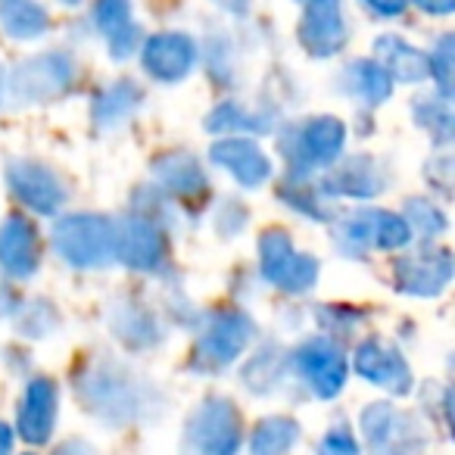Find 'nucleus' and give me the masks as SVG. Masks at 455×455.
<instances>
[{"instance_id":"obj_1","label":"nucleus","mask_w":455,"mask_h":455,"mask_svg":"<svg viewBox=\"0 0 455 455\" xmlns=\"http://www.w3.org/2000/svg\"><path fill=\"white\" fill-rule=\"evenodd\" d=\"M53 247L76 268L107 266L116 256V228L109 219L94 212L66 215L53 228Z\"/></svg>"},{"instance_id":"obj_2","label":"nucleus","mask_w":455,"mask_h":455,"mask_svg":"<svg viewBox=\"0 0 455 455\" xmlns=\"http://www.w3.org/2000/svg\"><path fill=\"white\" fill-rule=\"evenodd\" d=\"M76 84V63L66 53H41L16 66L7 82V94L13 103H53Z\"/></svg>"},{"instance_id":"obj_3","label":"nucleus","mask_w":455,"mask_h":455,"mask_svg":"<svg viewBox=\"0 0 455 455\" xmlns=\"http://www.w3.org/2000/svg\"><path fill=\"white\" fill-rule=\"evenodd\" d=\"M241 415L228 399H206L190 415L184 449L190 455H237L241 449Z\"/></svg>"},{"instance_id":"obj_4","label":"nucleus","mask_w":455,"mask_h":455,"mask_svg":"<svg viewBox=\"0 0 455 455\" xmlns=\"http://www.w3.org/2000/svg\"><path fill=\"white\" fill-rule=\"evenodd\" d=\"M76 390L91 411H97L100 418L116 424L134 418L140 409L138 380L125 371H116L113 365H103L97 371H84V378L78 374Z\"/></svg>"},{"instance_id":"obj_5","label":"nucleus","mask_w":455,"mask_h":455,"mask_svg":"<svg viewBox=\"0 0 455 455\" xmlns=\"http://www.w3.org/2000/svg\"><path fill=\"white\" fill-rule=\"evenodd\" d=\"M259 266H262V275H266L272 284H278L281 291H291V293L309 291L318 278V259L315 256L297 253L291 237H287L281 228H272V231L262 235Z\"/></svg>"},{"instance_id":"obj_6","label":"nucleus","mask_w":455,"mask_h":455,"mask_svg":"<svg viewBox=\"0 0 455 455\" xmlns=\"http://www.w3.org/2000/svg\"><path fill=\"white\" fill-rule=\"evenodd\" d=\"M362 434L371 455H415L424 446V430L415 418L403 415L390 403H371L362 411Z\"/></svg>"},{"instance_id":"obj_7","label":"nucleus","mask_w":455,"mask_h":455,"mask_svg":"<svg viewBox=\"0 0 455 455\" xmlns=\"http://www.w3.org/2000/svg\"><path fill=\"white\" fill-rule=\"evenodd\" d=\"M250 340H253V322L241 309L215 312L206 322L200 343H196V355L209 368H221L228 362H235L247 349Z\"/></svg>"},{"instance_id":"obj_8","label":"nucleus","mask_w":455,"mask_h":455,"mask_svg":"<svg viewBox=\"0 0 455 455\" xmlns=\"http://www.w3.org/2000/svg\"><path fill=\"white\" fill-rule=\"evenodd\" d=\"M7 184L26 206H32L41 215H53L66 203L69 190H66L63 178L44 163H32V159H16L7 165Z\"/></svg>"},{"instance_id":"obj_9","label":"nucleus","mask_w":455,"mask_h":455,"mask_svg":"<svg viewBox=\"0 0 455 455\" xmlns=\"http://www.w3.org/2000/svg\"><path fill=\"white\" fill-rule=\"evenodd\" d=\"M396 291L409 297H436L452 278V256L449 250H418L405 253L393 266Z\"/></svg>"},{"instance_id":"obj_10","label":"nucleus","mask_w":455,"mask_h":455,"mask_svg":"<svg viewBox=\"0 0 455 455\" xmlns=\"http://www.w3.org/2000/svg\"><path fill=\"white\" fill-rule=\"evenodd\" d=\"M353 368H355V374H362V378L371 380V384L384 387V390L393 393V396H405V393L411 390L409 362L399 355L396 347L378 340V337H371V340L355 347Z\"/></svg>"},{"instance_id":"obj_11","label":"nucleus","mask_w":455,"mask_h":455,"mask_svg":"<svg viewBox=\"0 0 455 455\" xmlns=\"http://www.w3.org/2000/svg\"><path fill=\"white\" fill-rule=\"evenodd\" d=\"M293 359H297V368H299V374H303V380L315 390V396L331 399L347 384V359H343L340 347L324 340V337L306 340L303 347L297 349Z\"/></svg>"},{"instance_id":"obj_12","label":"nucleus","mask_w":455,"mask_h":455,"mask_svg":"<svg viewBox=\"0 0 455 455\" xmlns=\"http://www.w3.org/2000/svg\"><path fill=\"white\" fill-rule=\"evenodd\" d=\"M349 32L343 22L340 4L337 0H312L306 4L303 22H299V44L312 57H334L347 47Z\"/></svg>"},{"instance_id":"obj_13","label":"nucleus","mask_w":455,"mask_h":455,"mask_svg":"<svg viewBox=\"0 0 455 455\" xmlns=\"http://www.w3.org/2000/svg\"><path fill=\"white\" fill-rule=\"evenodd\" d=\"M343 122L334 116H318V119L306 122L303 128H297V140L291 144V159L297 163V169L309 172L318 165H331L343 153Z\"/></svg>"},{"instance_id":"obj_14","label":"nucleus","mask_w":455,"mask_h":455,"mask_svg":"<svg viewBox=\"0 0 455 455\" xmlns=\"http://www.w3.org/2000/svg\"><path fill=\"white\" fill-rule=\"evenodd\" d=\"M53 421H57V384L51 378H35L26 387L20 405V436L32 446L51 440Z\"/></svg>"},{"instance_id":"obj_15","label":"nucleus","mask_w":455,"mask_h":455,"mask_svg":"<svg viewBox=\"0 0 455 455\" xmlns=\"http://www.w3.org/2000/svg\"><path fill=\"white\" fill-rule=\"evenodd\" d=\"M196 60V47L188 35L163 32L144 44V69L159 82H181Z\"/></svg>"},{"instance_id":"obj_16","label":"nucleus","mask_w":455,"mask_h":455,"mask_svg":"<svg viewBox=\"0 0 455 455\" xmlns=\"http://www.w3.org/2000/svg\"><path fill=\"white\" fill-rule=\"evenodd\" d=\"M38 235L22 215H10L0 225V268L10 278H32L38 268Z\"/></svg>"},{"instance_id":"obj_17","label":"nucleus","mask_w":455,"mask_h":455,"mask_svg":"<svg viewBox=\"0 0 455 455\" xmlns=\"http://www.w3.org/2000/svg\"><path fill=\"white\" fill-rule=\"evenodd\" d=\"M116 259H122L128 268L150 272L163 259V235L153 221L128 219L116 228Z\"/></svg>"},{"instance_id":"obj_18","label":"nucleus","mask_w":455,"mask_h":455,"mask_svg":"<svg viewBox=\"0 0 455 455\" xmlns=\"http://www.w3.org/2000/svg\"><path fill=\"white\" fill-rule=\"evenodd\" d=\"M212 163L228 169L237 178V184L243 188H259L266 178H272V159L253 144V140H221V144L212 147Z\"/></svg>"},{"instance_id":"obj_19","label":"nucleus","mask_w":455,"mask_h":455,"mask_svg":"<svg viewBox=\"0 0 455 455\" xmlns=\"http://www.w3.org/2000/svg\"><path fill=\"white\" fill-rule=\"evenodd\" d=\"M384 188H387L384 172H380V165L374 163L371 156L347 159V163H343L340 169L331 172V175L322 181L324 194L355 196V200H371V196H378Z\"/></svg>"},{"instance_id":"obj_20","label":"nucleus","mask_w":455,"mask_h":455,"mask_svg":"<svg viewBox=\"0 0 455 455\" xmlns=\"http://www.w3.org/2000/svg\"><path fill=\"white\" fill-rule=\"evenodd\" d=\"M153 178L169 194L181 196V200H194V196L206 194V175H203L200 163L190 153H165V156H159L153 163Z\"/></svg>"},{"instance_id":"obj_21","label":"nucleus","mask_w":455,"mask_h":455,"mask_svg":"<svg viewBox=\"0 0 455 455\" xmlns=\"http://www.w3.org/2000/svg\"><path fill=\"white\" fill-rule=\"evenodd\" d=\"M94 20L100 26L103 38L109 41V51L116 60H125L138 47V26L132 22V4L128 0H97Z\"/></svg>"},{"instance_id":"obj_22","label":"nucleus","mask_w":455,"mask_h":455,"mask_svg":"<svg viewBox=\"0 0 455 455\" xmlns=\"http://www.w3.org/2000/svg\"><path fill=\"white\" fill-rule=\"evenodd\" d=\"M374 51H378L380 69H384L387 76L399 78V82H424V78H430L427 53L405 44L396 35H380V38L374 41Z\"/></svg>"},{"instance_id":"obj_23","label":"nucleus","mask_w":455,"mask_h":455,"mask_svg":"<svg viewBox=\"0 0 455 455\" xmlns=\"http://www.w3.org/2000/svg\"><path fill=\"white\" fill-rule=\"evenodd\" d=\"M343 88L353 97H359L362 103H368V107H380V103L390 97L393 82L378 63H371V60H355V63L343 72Z\"/></svg>"},{"instance_id":"obj_24","label":"nucleus","mask_w":455,"mask_h":455,"mask_svg":"<svg viewBox=\"0 0 455 455\" xmlns=\"http://www.w3.org/2000/svg\"><path fill=\"white\" fill-rule=\"evenodd\" d=\"M0 28L13 38H38L47 32V10L38 0H0Z\"/></svg>"},{"instance_id":"obj_25","label":"nucleus","mask_w":455,"mask_h":455,"mask_svg":"<svg viewBox=\"0 0 455 455\" xmlns=\"http://www.w3.org/2000/svg\"><path fill=\"white\" fill-rule=\"evenodd\" d=\"M299 440V424L293 418H266L250 436V455H287Z\"/></svg>"},{"instance_id":"obj_26","label":"nucleus","mask_w":455,"mask_h":455,"mask_svg":"<svg viewBox=\"0 0 455 455\" xmlns=\"http://www.w3.org/2000/svg\"><path fill=\"white\" fill-rule=\"evenodd\" d=\"M140 88L134 82H116V84H109L107 91H103L100 97H97V103H94V119H97V125H103V128H109V125H116V122H122L128 113H132L134 107H138V100H140Z\"/></svg>"},{"instance_id":"obj_27","label":"nucleus","mask_w":455,"mask_h":455,"mask_svg":"<svg viewBox=\"0 0 455 455\" xmlns=\"http://www.w3.org/2000/svg\"><path fill=\"white\" fill-rule=\"evenodd\" d=\"M415 122L436 144L452 140V107H449V97H418Z\"/></svg>"},{"instance_id":"obj_28","label":"nucleus","mask_w":455,"mask_h":455,"mask_svg":"<svg viewBox=\"0 0 455 455\" xmlns=\"http://www.w3.org/2000/svg\"><path fill=\"white\" fill-rule=\"evenodd\" d=\"M113 331L122 337V343L132 349H144V347H153L159 340V331L153 324V318L140 309H122L119 315L113 318Z\"/></svg>"},{"instance_id":"obj_29","label":"nucleus","mask_w":455,"mask_h":455,"mask_svg":"<svg viewBox=\"0 0 455 455\" xmlns=\"http://www.w3.org/2000/svg\"><path fill=\"white\" fill-rule=\"evenodd\" d=\"M411 237V228L403 221V215L371 209V243L380 250H403Z\"/></svg>"},{"instance_id":"obj_30","label":"nucleus","mask_w":455,"mask_h":455,"mask_svg":"<svg viewBox=\"0 0 455 455\" xmlns=\"http://www.w3.org/2000/svg\"><path fill=\"white\" fill-rule=\"evenodd\" d=\"M206 128L209 132H268V119L250 116L237 103H221L206 119Z\"/></svg>"},{"instance_id":"obj_31","label":"nucleus","mask_w":455,"mask_h":455,"mask_svg":"<svg viewBox=\"0 0 455 455\" xmlns=\"http://www.w3.org/2000/svg\"><path fill=\"white\" fill-rule=\"evenodd\" d=\"M403 221L409 228H415L418 235H424V237H436V235L446 231V215H443V209L434 206L430 200H409L405 203Z\"/></svg>"},{"instance_id":"obj_32","label":"nucleus","mask_w":455,"mask_h":455,"mask_svg":"<svg viewBox=\"0 0 455 455\" xmlns=\"http://www.w3.org/2000/svg\"><path fill=\"white\" fill-rule=\"evenodd\" d=\"M281 378H284V365H281V359L272 353V349H266V353L256 355L253 365L243 371V380H247V387H250V390H256V393L275 390V387L281 384Z\"/></svg>"},{"instance_id":"obj_33","label":"nucleus","mask_w":455,"mask_h":455,"mask_svg":"<svg viewBox=\"0 0 455 455\" xmlns=\"http://www.w3.org/2000/svg\"><path fill=\"white\" fill-rule=\"evenodd\" d=\"M430 63V78H436V88H440V97L452 94V63H455V41L452 35H443L436 51L427 57Z\"/></svg>"},{"instance_id":"obj_34","label":"nucleus","mask_w":455,"mask_h":455,"mask_svg":"<svg viewBox=\"0 0 455 455\" xmlns=\"http://www.w3.org/2000/svg\"><path fill=\"white\" fill-rule=\"evenodd\" d=\"M318 455H359V443H355L353 430L337 424L324 434L322 446H318Z\"/></svg>"},{"instance_id":"obj_35","label":"nucleus","mask_w":455,"mask_h":455,"mask_svg":"<svg viewBox=\"0 0 455 455\" xmlns=\"http://www.w3.org/2000/svg\"><path fill=\"white\" fill-rule=\"evenodd\" d=\"M371 13L384 16V20H393V16L405 13V7H409V0H362Z\"/></svg>"},{"instance_id":"obj_36","label":"nucleus","mask_w":455,"mask_h":455,"mask_svg":"<svg viewBox=\"0 0 455 455\" xmlns=\"http://www.w3.org/2000/svg\"><path fill=\"white\" fill-rule=\"evenodd\" d=\"M415 4L430 16H446L455 10V0H415Z\"/></svg>"},{"instance_id":"obj_37","label":"nucleus","mask_w":455,"mask_h":455,"mask_svg":"<svg viewBox=\"0 0 455 455\" xmlns=\"http://www.w3.org/2000/svg\"><path fill=\"white\" fill-rule=\"evenodd\" d=\"M57 455H97V452L88 446V443H82V440H69V443H63V446H60V452H57Z\"/></svg>"},{"instance_id":"obj_38","label":"nucleus","mask_w":455,"mask_h":455,"mask_svg":"<svg viewBox=\"0 0 455 455\" xmlns=\"http://www.w3.org/2000/svg\"><path fill=\"white\" fill-rule=\"evenodd\" d=\"M221 10H228V13H237V16H243L250 10V0H215Z\"/></svg>"},{"instance_id":"obj_39","label":"nucleus","mask_w":455,"mask_h":455,"mask_svg":"<svg viewBox=\"0 0 455 455\" xmlns=\"http://www.w3.org/2000/svg\"><path fill=\"white\" fill-rule=\"evenodd\" d=\"M13 449V430L7 424H0V455H7Z\"/></svg>"},{"instance_id":"obj_40","label":"nucleus","mask_w":455,"mask_h":455,"mask_svg":"<svg viewBox=\"0 0 455 455\" xmlns=\"http://www.w3.org/2000/svg\"><path fill=\"white\" fill-rule=\"evenodd\" d=\"M299 4H303V7H306V4H312V0H299Z\"/></svg>"},{"instance_id":"obj_41","label":"nucleus","mask_w":455,"mask_h":455,"mask_svg":"<svg viewBox=\"0 0 455 455\" xmlns=\"http://www.w3.org/2000/svg\"><path fill=\"white\" fill-rule=\"evenodd\" d=\"M63 4H78V0H63Z\"/></svg>"}]
</instances>
